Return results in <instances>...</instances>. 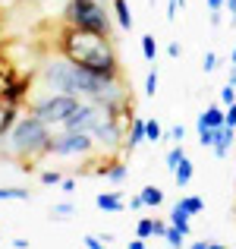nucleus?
<instances>
[{
    "instance_id": "obj_1",
    "label": "nucleus",
    "mask_w": 236,
    "mask_h": 249,
    "mask_svg": "<svg viewBox=\"0 0 236 249\" xmlns=\"http://www.w3.org/2000/svg\"><path fill=\"white\" fill-rule=\"evenodd\" d=\"M57 54H63L67 60L79 63L82 70H91V73H120V57H117L110 35H98V32L63 22L60 35H57Z\"/></svg>"
},
{
    "instance_id": "obj_2",
    "label": "nucleus",
    "mask_w": 236,
    "mask_h": 249,
    "mask_svg": "<svg viewBox=\"0 0 236 249\" xmlns=\"http://www.w3.org/2000/svg\"><path fill=\"white\" fill-rule=\"evenodd\" d=\"M51 136H54V129L48 123L38 120L29 110H22L16 126L10 129V136L0 142V152H6L10 158H48L51 155Z\"/></svg>"
},
{
    "instance_id": "obj_3",
    "label": "nucleus",
    "mask_w": 236,
    "mask_h": 249,
    "mask_svg": "<svg viewBox=\"0 0 236 249\" xmlns=\"http://www.w3.org/2000/svg\"><path fill=\"white\" fill-rule=\"evenodd\" d=\"M63 22L76 25V29L98 32V35H110V32H114L110 13L101 0H67V6H63Z\"/></svg>"
},
{
    "instance_id": "obj_4",
    "label": "nucleus",
    "mask_w": 236,
    "mask_h": 249,
    "mask_svg": "<svg viewBox=\"0 0 236 249\" xmlns=\"http://www.w3.org/2000/svg\"><path fill=\"white\" fill-rule=\"evenodd\" d=\"M85 98H76V95H57V91H44L41 98H35V101H29V114H35L38 120H44L51 129H60L63 123L69 120V117L79 110V104H82Z\"/></svg>"
},
{
    "instance_id": "obj_5",
    "label": "nucleus",
    "mask_w": 236,
    "mask_h": 249,
    "mask_svg": "<svg viewBox=\"0 0 236 249\" xmlns=\"http://www.w3.org/2000/svg\"><path fill=\"white\" fill-rule=\"evenodd\" d=\"M98 148L91 133H69V129H57L51 136V155L57 158H88Z\"/></svg>"
},
{
    "instance_id": "obj_6",
    "label": "nucleus",
    "mask_w": 236,
    "mask_h": 249,
    "mask_svg": "<svg viewBox=\"0 0 236 249\" xmlns=\"http://www.w3.org/2000/svg\"><path fill=\"white\" fill-rule=\"evenodd\" d=\"M32 89V79L25 76V79H19V76H6L3 85H0V101L6 104H22V98L29 95Z\"/></svg>"
},
{
    "instance_id": "obj_7",
    "label": "nucleus",
    "mask_w": 236,
    "mask_h": 249,
    "mask_svg": "<svg viewBox=\"0 0 236 249\" xmlns=\"http://www.w3.org/2000/svg\"><path fill=\"white\" fill-rule=\"evenodd\" d=\"M19 117H22V104H6V101H0V142L10 136V129L16 126Z\"/></svg>"
},
{
    "instance_id": "obj_8",
    "label": "nucleus",
    "mask_w": 236,
    "mask_h": 249,
    "mask_svg": "<svg viewBox=\"0 0 236 249\" xmlns=\"http://www.w3.org/2000/svg\"><path fill=\"white\" fill-rule=\"evenodd\" d=\"M142 142H148V120L133 117V123H129V136H126V145H123V148H126V152H135Z\"/></svg>"
},
{
    "instance_id": "obj_9",
    "label": "nucleus",
    "mask_w": 236,
    "mask_h": 249,
    "mask_svg": "<svg viewBox=\"0 0 236 249\" xmlns=\"http://www.w3.org/2000/svg\"><path fill=\"white\" fill-rule=\"evenodd\" d=\"M233 142H236V126H218V139H214V158H220L224 161L227 155H230V148H233Z\"/></svg>"
},
{
    "instance_id": "obj_10",
    "label": "nucleus",
    "mask_w": 236,
    "mask_h": 249,
    "mask_svg": "<svg viewBox=\"0 0 236 249\" xmlns=\"http://www.w3.org/2000/svg\"><path fill=\"white\" fill-rule=\"evenodd\" d=\"M95 208H98V212H104V214H120V212H126L129 205H123V196L120 193H98Z\"/></svg>"
},
{
    "instance_id": "obj_11",
    "label": "nucleus",
    "mask_w": 236,
    "mask_h": 249,
    "mask_svg": "<svg viewBox=\"0 0 236 249\" xmlns=\"http://www.w3.org/2000/svg\"><path fill=\"white\" fill-rule=\"evenodd\" d=\"M110 10H114L117 29H123V32H133L135 19H133V10H129V0H110Z\"/></svg>"
},
{
    "instance_id": "obj_12",
    "label": "nucleus",
    "mask_w": 236,
    "mask_h": 249,
    "mask_svg": "<svg viewBox=\"0 0 236 249\" xmlns=\"http://www.w3.org/2000/svg\"><path fill=\"white\" fill-rule=\"evenodd\" d=\"M101 174H104V180H110V183H117L120 186L123 180H126V174H129V167L123 164V161H104V167H101Z\"/></svg>"
},
{
    "instance_id": "obj_13",
    "label": "nucleus",
    "mask_w": 236,
    "mask_h": 249,
    "mask_svg": "<svg viewBox=\"0 0 236 249\" xmlns=\"http://www.w3.org/2000/svg\"><path fill=\"white\" fill-rule=\"evenodd\" d=\"M192 177H195V164L189 158H183L180 164L173 167V183H176V186H189V183H192Z\"/></svg>"
},
{
    "instance_id": "obj_14",
    "label": "nucleus",
    "mask_w": 236,
    "mask_h": 249,
    "mask_svg": "<svg viewBox=\"0 0 236 249\" xmlns=\"http://www.w3.org/2000/svg\"><path fill=\"white\" fill-rule=\"evenodd\" d=\"M202 120H205L208 123V126H214V129H218V126H224V123H227V110L224 107H218V104H211V107H205V110H202Z\"/></svg>"
},
{
    "instance_id": "obj_15",
    "label": "nucleus",
    "mask_w": 236,
    "mask_h": 249,
    "mask_svg": "<svg viewBox=\"0 0 236 249\" xmlns=\"http://www.w3.org/2000/svg\"><path fill=\"white\" fill-rule=\"evenodd\" d=\"M195 133H199V145L202 148H214V139H218V129L208 126L205 120L199 117V123H195Z\"/></svg>"
},
{
    "instance_id": "obj_16",
    "label": "nucleus",
    "mask_w": 236,
    "mask_h": 249,
    "mask_svg": "<svg viewBox=\"0 0 236 249\" xmlns=\"http://www.w3.org/2000/svg\"><path fill=\"white\" fill-rule=\"evenodd\" d=\"M176 205H180L183 212L189 214V218H195V214L205 212V199H202V196H183V199L176 202Z\"/></svg>"
},
{
    "instance_id": "obj_17",
    "label": "nucleus",
    "mask_w": 236,
    "mask_h": 249,
    "mask_svg": "<svg viewBox=\"0 0 236 249\" xmlns=\"http://www.w3.org/2000/svg\"><path fill=\"white\" fill-rule=\"evenodd\" d=\"M29 196L25 186H0V202H29Z\"/></svg>"
},
{
    "instance_id": "obj_18",
    "label": "nucleus",
    "mask_w": 236,
    "mask_h": 249,
    "mask_svg": "<svg viewBox=\"0 0 236 249\" xmlns=\"http://www.w3.org/2000/svg\"><path fill=\"white\" fill-rule=\"evenodd\" d=\"M142 199H145L148 208H157V205H164V189L148 183V186H142Z\"/></svg>"
},
{
    "instance_id": "obj_19",
    "label": "nucleus",
    "mask_w": 236,
    "mask_h": 249,
    "mask_svg": "<svg viewBox=\"0 0 236 249\" xmlns=\"http://www.w3.org/2000/svg\"><path fill=\"white\" fill-rule=\"evenodd\" d=\"M167 221H170V224H176V227H180V231H183V233H186V237H189V233H192V227H189V214H186V212H183V208H180V205H173V208H170V214H167Z\"/></svg>"
},
{
    "instance_id": "obj_20",
    "label": "nucleus",
    "mask_w": 236,
    "mask_h": 249,
    "mask_svg": "<svg viewBox=\"0 0 236 249\" xmlns=\"http://www.w3.org/2000/svg\"><path fill=\"white\" fill-rule=\"evenodd\" d=\"M164 240H167V246H170V249H186V246H189V243H186V233H183L176 224H170V227H167Z\"/></svg>"
},
{
    "instance_id": "obj_21",
    "label": "nucleus",
    "mask_w": 236,
    "mask_h": 249,
    "mask_svg": "<svg viewBox=\"0 0 236 249\" xmlns=\"http://www.w3.org/2000/svg\"><path fill=\"white\" fill-rule=\"evenodd\" d=\"M186 158V152H183V142H173V148H170L167 155H164V164H167V170L173 174V167L180 164V161Z\"/></svg>"
},
{
    "instance_id": "obj_22",
    "label": "nucleus",
    "mask_w": 236,
    "mask_h": 249,
    "mask_svg": "<svg viewBox=\"0 0 236 249\" xmlns=\"http://www.w3.org/2000/svg\"><path fill=\"white\" fill-rule=\"evenodd\" d=\"M142 57H145L148 63L157 60V41H154L152 32H148V35H142Z\"/></svg>"
},
{
    "instance_id": "obj_23",
    "label": "nucleus",
    "mask_w": 236,
    "mask_h": 249,
    "mask_svg": "<svg viewBox=\"0 0 236 249\" xmlns=\"http://www.w3.org/2000/svg\"><path fill=\"white\" fill-rule=\"evenodd\" d=\"M157 85H161V73H157V63H152V70H148V76H145V95L148 98H154Z\"/></svg>"
},
{
    "instance_id": "obj_24",
    "label": "nucleus",
    "mask_w": 236,
    "mask_h": 249,
    "mask_svg": "<svg viewBox=\"0 0 236 249\" xmlns=\"http://www.w3.org/2000/svg\"><path fill=\"white\" fill-rule=\"evenodd\" d=\"M38 183H41V186H60L63 174L60 170H41V174H38Z\"/></svg>"
},
{
    "instance_id": "obj_25",
    "label": "nucleus",
    "mask_w": 236,
    "mask_h": 249,
    "mask_svg": "<svg viewBox=\"0 0 236 249\" xmlns=\"http://www.w3.org/2000/svg\"><path fill=\"white\" fill-rule=\"evenodd\" d=\"M135 237H139V240L154 237V218H142L139 224H135Z\"/></svg>"
},
{
    "instance_id": "obj_26",
    "label": "nucleus",
    "mask_w": 236,
    "mask_h": 249,
    "mask_svg": "<svg viewBox=\"0 0 236 249\" xmlns=\"http://www.w3.org/2000/svg\"><path fill=\"white\" fill-rule=\"evenodd\" d=\"M51 214H54V218H73V214H76V205L63 199V202H57V205L51 208Z\"/></svg>"
},
{
    "instance_id": "obj_27",
    "label": "nucleus",
    "mask_w": 236,
    "mask_h": 249,
    "mask_svg": "<svg viewBox=\"0 0 236 249\" xmlns=\"http://www.w3.org/2000/svg\"><path fill=\"white\" fill-rule=\"evenodd\" d=\"M220 104H236V85H230V82H224V89H220Z\"/></svg>"
},
{
    "instance_id": "obj_28",
    "label": "nucleus",
    "mask_w": 236,
    "mask_h": 249,
    "mask_svg": "<svg viewBox=\"0 0 236 249\" xmlns=\"http://www.w3.org/2000/svg\"><path fill=\"white\" fill-rule=\"evenodd\" d=\"M164 136H167V133H164L161 123H157V120H148V142H161Z\"/></svg>"
},
{
    "instance_id": "obj_29",
    "label": "nucleus",
    "mask_w": 236,
    "mask_h": 249,
    "mask_svg": "<svg viewBox=\"0 0 236 249\" xmlns=\"http://www.w3.org/2000/svg\"><path fill=\"white\" fill-rule=\"evenodd\" d=\"M202 70H205V73H214V70H218V54H214V51H205V57H202Z\"/></svg>"
},
{
    "instance_id": "obj_30",
    "label": "nucleus",
    "mask_w": 236,
    "mask_h": 249,
    "mask_svg": "<svg viewBox=\"0 0 236 249\" xmlns=\"http://www.w3.org/2000/svg\"><path fill=\"white\" fill-rule=\"evenodd\" d=\"M167 139H170V142H183V139H186V126H183V123L170 126V129H167Z\"/></svg>"
},
{
    "instance_id": "obj_31",
    "label": "nucleus",
    "mask_w": 236,
    "mask_h": 249,
    "mask_svg": "<svg viewBox=\"0 0 236 249\" xmlns=\"http://www.w3.org/2000/svg\"><path fill=\"white\" fill-rule=\"evenodd\" d=\"M82 243H85V249H107V243H104L101 237H91V233H85Z\"/></svg>"
},
{
    "instance_id": "obj_32",
    "label": "nucleus",
    "mask_w": 236,
    "mask_h": 249,
    "mask_svg": "<svg viewBox=\"0 0 236 249\" xmlns=\"http://www.w3.org/2000/svg\"><path fill=\"white\" fill-rule=\"evenodd\" d=\"M183 6H186V0H167V13H164V16L173 22V19H176V10H183Z\"/></svg>"
},
{
    "instance_id": "obj_33",
    "label": "nucleus",
    "mask_w": 236,
    "mask_h": 249,
    "mask_svg": "<svg viewBox=\"0 0 236 249\" xmlns=\"http://www.w3.org/2000/svg\"><path fill=\"white\" fill-rule=\"evenodd\" d=\"M142 208H148V205H145V199H142V193H139V196L129 199V212H142Z\"/></svg>"
},
{
    "instance_id": "obj_34",
    "label": "nucleus",
    "mask_w": 236,
    "mask_h": 249,
    "mask_svg": "<svg viewBox=\"0 0 236 249\" xmlns=\"http://www.w3.org/2000/svg\"><path fill=\"white\" fill-rule=\"evenodd\" d=\"M180 54H183V48H180L176 41H170V44H167V57H173V60H180Z\"/></svg>"
},
{
    "instance_id": "obj_35",
    "label": "nucleus",
    "mask_w": 236,
    "mask_h": 249,
    "mask_svg": "<svg viewBox=\"0 0 236 249\" xmlns=\"http://www.w3.org/2000/svg\"><path fill=\"white\" fill-rule=\"evenodd\" d=\"M224 10H227V16H230V22L236 25V0H227V3H224Z\"/></svg>"
},
{
    "instance_id": "obj_36",
    "label": "nucleus",
    "mask_w": 236,
    "mask_h": 249,
    "mask_svg": "<svg viewBox=\"0 0 236 249\" xmlns=\"http://www.w3.org/2000/svg\"><path fill=\"white\" fill-rule=\"evenodd\" d=\"M227 126H236V104L227 107Z\"/></svg>"
},
{
    "instance_id": "obj_37",
    "label": "nucleus",
    "mask_w": 236,
    "mask_h": 249,
    "mask_svg": "<svg viewBox=\"0 0 236 249\" xmlns=\"http://www.w3.org/2000/svg\"><path fill=\"white\" fill-rule=\"evenodd\" d=\"M60 189H63V193H76V180H67V177H63Z\"/></svg>"
},
{
    "instance_id": "obj_38",
    "label": "nucleus",
    "mask_w": 236,
    "mask_h": 249,
    "mask_svg": "<svg viewBox=\"0 0 236 249\" xmlns=\"http://www.w3.org/2000/svg\"><path fill=\"white\" fill-rule=\"evenodd\" d=\"M205 3H208V10H224V3H227V0H205Z\"/></svg>"
},
{
    "instance_id": "obj_39",
    "label": "nucleus",
    "mask_w": 236,
    "mask_h": 249,
    "mask_svg": "<svg viewBox=\"0 0 236 249\" xmlns=\"http://www.w3.org/2000/svg\"><path fill=\"white\" fill-rule=\"evenodd\" d=\"M211 246V240H195V243H189L186 249H208Z\"/></svg>"
},
{
    "instance_id": "obj_40",
    "label": "nucleus",
    "mask_w": 236,
    "mask_h": 249,
    "mask_svg": "<svg viewBox=\"0 0 236 249\" xmlns=\"http://www.w3.org/2000/svg\"><path fill=\"white\" fill-rule=\"evenodd\" d=\"M211 25H224V13H220V10L211 13Z\"/></svg>"
},
{
    "instance_id": "obj_41",
    "label": "nucleus",
    "mask_w": 236,
    "mask_h": 249,
    "mask_svg": "<svg viewBox=\"0 0 236 249\" xmlns=\"http://www.w3.org/2000/svg\"><path fill=\"white\" fill-rule=\"evenodd\" d=\"M129 249H148V246H145V240L135 237V240H129Z\"/></svg>"
},
{
    "instance_id": "obj_42",
    "label": "nucleus",
    "mask_w": 236,
    "mask_h": 249,
    "mask_svg": "<svg viewBox=\"0 0 236 249\" xmlns=\"http://www.w3.org/2000/svg\"><path fill=\"white\" fill-rule=\"evenodd\" d=\"M13 246H16V249H29V240H22V237H16V240H13Z\"/></svg>"
},
{
    "instance_id": "obj_43",
    "label": "nucleus",
    "mask_w": 236,
    "mask_h": 249,
    "mask_svg": "<svg viewBox=\"0 0 236 249\" xmlns=\"http://www.w3.org/2000/svg\"><path fill=\"white\" fill-rule=\"evenodd\" d=\"M227 82L236 85V63H230V76H227Z\"/></svg>"
},
{
    "instance_id": "obj_44",
    "label": "nucleus",
    "mask_w": 236,
    "mask_h": 249,
    "mask_svg": "<svg viewBox=\"0 0 236 249\" xmlns=\"http://www.w3.org/2000/svg\"><path fill=\"white\" fill-rule=\"evenodd\" d=\"M208 249H227L224 243H214V240H211V246H208Z\"/></svg>"
},
{
    "instance_id": "obj_45",
    "label": "nucleus",
    "mask_w": 236,
    "mask_h": 249,
    "mask_svg": "<svg viewBox=\"0 0 236 249\" xmlns=\"http://www.w3.org/2000/svg\"><path fill=\"white\" fill-rule=\"evenodd\" d=\"M230 63H236V48H233V51H230Z\"/></svg>"
},
{
    "instance_id": "obj_46",
    "label": "nucleus",
    "mask_w": 236,
    "mask_h": 249,
    "mask_svg": "<svg viewBox=\"0 0 236 249\" xmlns=\"http://www.w3.org/2000/svg\"><path fill=\"white\" fill-rule=\"evenodd\" d=\"M0 243H3V237H0Z\"/></svg>"
}]
</instances>
